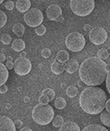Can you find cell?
<instances>
[{
	"instance_id": "cell-2",
	"label": "cell",
	"mask_w": 110,
	"mask_h": 131,
	"mask_svg": "<svg viewBox=\"0 0 110 131\" xmlns=\"http://www.w3.org/2000/svg\"><path fill=\"white\" fill-rule=\"evenodd\" d=\"M107 95L100 87L89 86L84 89L79 97V104L86 113L97 115L104 111Z\"/></svg>"
},
{
	"instance_id": "cell-36",
	"label": "cell",
	"mask_w": 110,
	"mask_h": 131,
	"mask_svg": "<svg viewBox=\"0 0 110 131\" xmlns=\"http://www.w3.org/2000/svg\"><path fill=\"white\" fill-rule=\"evenodd\" d=\"M105 108H106V111H107L108 112L110 113V98H109L108 100H107V102H106Z\"/></svg>"
},
{
	"instance_id": "cell-28",
	"label": "cell",
	"mask_w": 110,
	"mask_h": 131,
	"mask_svg": "<svg viewBox=\"0 0 110 131\" xmlns=\"http://www.w3.org/2000/svg\"><path fill=\"white\" fill-rule=\"evenodd\" d=\"M38 102H39V104H43V105H47L48 102H50V100H49V98L46 96V95H43V94H42L39 98H38Z\"/></svg>"
},
{
	"instance_id": "cell-3",
	"label": "cell",
	"mask_w": 110,
	"mask_h": 131,
	"mask_svg": "<svg viewBox=\"0 0 110 131\" xmlns=\"http://www.w3.org/2000/svg\"><path fill=\"white\" fill-rule=\"evenodd\" d=\"M32 118L38 125H47L54 119V110L48 104H38L33 109Z\"/></svg>"
},
{
	"instance_id": "cell-35",
	"label": "cell",
	"mask_w": 110,
	"mask_h": 131,
	"mask_svg": "<svg viewBox=\"0 0 110 131\" xmlns=\"http://www.w3.org/2000/svg\"><path fill=\"white\" fill-rule=\"evenodd\" d=\"M7 92V85H3L0 87V93H5Z\"/></svg>"
},
{
	"instance_id": "cell-33",
	"label": "cell",
	"mask_w": 110,
	"mask_h": 131,
	"mask_svg": "<svg viewBox=\"0 0 110 131\" xmlns=\"http://www.w3.org/2000/svg\"><path fill=\"white\" fill-rule=\"evenodd\" d=\"M5 66L8 70H11V69L14 68V63L12 62V61H7Z\"/></svg>"
},
{
	"instance_id": "cell-38",
	"label": "cell",
	"mask_w": 110,
	"mask_h": 131,
	"mask_svg": "<svg viewBox=\"0 0 110 131\" xmlns=\"http://www.w3.org/2000/svg\"><path fill=\"white\" fill-rule=\"evenodd\" d=\"M91 25H89V24H86L85 25V26H84V27H83V29H84V30H91Z\"/></svg>"
},
{
	"instance_id": "cell-18",
	"label": "cell",
	"mask_w": 110,
	"mask_h": 131,
	"mask_svg": "<svg viewBox=\"0 0 110 131\" xmlns=\"http://www.w3.org/2000/svg\"><path fill=\"white\" fill-rule=\"evenodd\" d=\"M81 131H108L105 127L102 126L100 125H96V124H93V125H87V127L81 130Z\"/></svg>"
},
{
	"instance_id": "cell-29",
	"label": "cell",
	"mask_w": 110,
	"mask_h": 131,
	"mask_svg": "<svg viewBox=\"0 0 110 131\" xmlns=\"http://www.w3.org/2000/svg\"><path fill=\"white\" fill-rule=\"evenodd\" d=\"M1 41L4 44H9L11 42V35H7V34L3 35L1 38Z\"/></svg>"
},
{
	"instance_id": "cell-1",
	"label": "cell",
	"mask_w": 110,
	"mask_h": 131,
	"mask_svg": "<svg viewBox=\"0 0 110 131\" xmlns=\"http://www.w3.org/2000/svg\"><path fill=\"white\" fill-rule=\"evenodd\" d=\"M106 62L97 57H91L84 60L79 67V76L85 84L89 86L100 85L106 80Z\"/></svg>"
},
{
	"instance_id": "cell-46",
	"label": "cell",
	"mask_w": 110,
	"mask_h": 131,
	"mask_svg": "<svg viewBox=\"0 0 110 131\" xmlns=\"http://www.w3.org/2000/svg\"><path fill=\"white\" fill-rule=\"evenodd\" d=\"M10 106H10V104H7V108H9V107H10Z\"/></svg>"
},
{
	"instance_id": "cell-8",
	"label": "cell",
	"mask_w": 110,
	"mask_h": 131,
	"mask_svg": "<svg viewBox=\"0 0 110 131\" xmlns=\"http://www.w3.org/2000/svg\"><path fill=\"white\" fill-rule=\"evenodd\" d=\"M32 64L26 57H19L14 62L15 72L19 75H26L30 72Z\"/></svg>"
},
{
	"instance_id": "cell-6",
	"label": "cell",
	"mask_w": 110,
	"mask_h": 131,
	"mask_svg": "<svg viewBox=\"0 0 110 131\" xmlns=\"http://www.w3.org/2000/svg\"><path fill=\"white\" fill-rule=\"evenodd\" d=\"M24 20L30 27H38L42 25L43 14L38 8H31L24 16Z\"/></svg>"
},
{
	"instance_id": "cell-9",
	"label": "cell",
	"mask_w": 110,
	"mask_h": 131,
	"mask_svg": "<svg viewBox=\"0 0 110 131\" xmlns=\"http://www.w3.org/2000/svg\"><path fill=\"white\" fill-rule=\"evenodd\" d=\"M46 14L49 20H56L62 14V10L60 6L56 5V4H51L47 7Z\"/></svg>"
},
{
	"instance_id": "cell-40",
	"label": "cell",
	"mask_w": 110,
	"mask_h": 131,
	"mask_svg": "<svg viewBox=\"0 0 110 131\" xmlns=\"http://www.w3.org/2000/svg\"><path fill=\"white\" fill-rule=\"evenodd\" d=\"M25 56H26V52H20V57H25Z\"/></svg>"
},
{
	"instance_id": "cell-37",
	"label": "cell",
	"mask_w": 110,
	"mask_h": 131,
	"mask_svg": "<svg viewBox=\"0 0 110 131\" xmlns=\"http://www.w3.org/2000/svg\"><path fill=\"white\" fill-rule=\"evenodd\" d=\"M7 58H6V56L3 54V53H0V62L1 63H3L4 61H5Z\"/></svg>"
},
{
	"instance_id": "cell-27",
	"label": "cell",
	"mask_w": 110,
	"mask_h": 131,
	"mask_svg": "<svg viewBox=\"0 0 110 131\" xmlns=\"http://www.w3.org/2000/svg\"><path fill=\"white\" fill-rule=\"evenodd\" d=\"M46 31H47V29L43 25H41V26H38L35 29V32L38 35H43L45 33H46Z\"/></svg>"
},
{
	"instance_id": "cell-10",
	"label": "cell",
	"mask_w": 110,
	"mask_h": 131,
	"mask_svg": "<svg viewBox=\"0 0 110 131\" xmlns=\"http://www.w3.org/2000/svg\"><path fill=\"white\" fill-rule=\"evenodd\" d=\"M0 131H16L15 123L7 116H0Z\"/></svg>"
},
{
	"instance_id": "cell-17",
	"label": "cell",
	"mask_w": 110,
	"mask_h": 131,
	"mask_svg": "<svg viewBox=\"0 0 110 131\" xmlns=\"http://www.w3.org/2000/svg\"><path fill=\"white\" fill-rule=\"evenodd\" d=\"M69 60V54L64 50L60 51L56 55V61H58L60 63H65Z\"/></svg>"
},
{
	"instance_id": "cell-34",
	"label": "cell",
	"mask_w": 110,
	"mask_h": 131,
	"mask_svg": "<svg viewBox=\"0 0 110 131\" xmlns=\"http://www.w3.org/2000/svg\"><path fill=\"white\" fill-rule=\"evenodd\" d=\"M23 125V123L21 121H20V120H16L15 121V125H16V128H20V127L22 126Z\"/></svg>"
},
{
	"instance_id": "cell-32",
	"label": "cell",
	"mask_w": 110,
	"mask_h": 131,
	"mask_svg": "<svg viewBox=\"0 0 110 131\" xmlns=\"http://www.w3.org/2000/svg\"><path fill=\"white\" fill-rule=\"evenodd\" d=\"M106 88L110 94V71L107 74V77H106Z\"/></svg>"
},
{
	"instance_id": "cell-14",
	"label": "cell",
	"mask_w": 110,
	"mask_h": 131,
	"mask_svg": "<svg viewBox=\"0 0 110 131\" xmlns=\"http://www.w3.org/2000/svg\"><path fill=\"white\" fill-rule=\"evenodd\" d=\"M8 75H9V74H8V71L6 66L0 62V87L4 85V84L7 82Z\"/></svg>"
},
{
	"instance_id": "cell-12",
	"label": "cell",
	"mask_w": 110,
	"mask_h": 131,
	"mask_svg": "<svg viewBox=\"0 0 110 131\" xmlns=\"http://www.w3.org/2000/svg\"><path fill=\"white\" fill-rule=\"evenodd\" d=\"M31 7L30 0H17L16 2V7L20 12H27Z\"/></svg>"
},
{
	"instance_id": "cell-45",
	"label": "cell",
	"mask_w": 110,
	"mask_h": 131,
	"mask_svg": "<svg viewBox=\"0 0 110 131\" xmlns=\"http://www.w3.org/2000/svg\"><path fill=\"white\" fill-rule=\"evenodd\" d=\"M107 52H108V54H110V48H108V49H107Z\"/></svg>"
},
{
	"instance_id": "cell-31",
	"label": "cell",
	"mask_w": 110,
	"mask_h": 131,
	"mask_svg": "<svg viewBox=\"0 0 110 131\" xmlns=\"http://www.w3.org/2000/svg\"><path fill=\"white\" fill-rule=\"evenodd\" d=\"M14 7H15V4H14V3L12 2V1H7L5 3V7H6L7 10L11 11V10L13 9Z\"/></svg>"
},
{
	"instance_id": "cell-21",
	"label": "cell",
	"mask_w": 110,
	"mask_h": 131,
	"mask_svg": "<svg viewBox=\"0 0 110 131\" xmlns=\"http://www.w3.org/2000/svg\"><path fill=\"white\" fill-rule=\"evenodd\" d=\"M54 105L57 109H64L66 106V101L64 100V98L61 97H58L56 98V100L54 102Z\"/></svg>"
},
{
	"instance_id": "cell-42",
	"label": "cell",
	"mask_w": 110,
	"mask_h": 131,
	"mask_svg": "<svg viewBox=\"0 0 110 131\" xmlns=\"http://www.w3.org/2000/svg\"><path fill=\"white\" fill-rule=\"evenodd\" d=\"M7 61H12V57H7Z\"/></svg>"
},
{
	"instance_id": "cell-22",
	"label": "cell",
	"mask_w": 110,
	"mask_h": 131,
	"mask_svg": "<svg viewBox=\"0 0 110 131\" xmlns=\"http://www.w3.org/2000/svg\"><path fill=\"white\" fill-rule=\"evenodd\" d=\"M77 93H78L77 88L75 87V86H73V85L68 86L67 90H66V94L69 97H76L77 95Z\"/></svg>"
},
{
	"instance_id": "cell-41",
	"label": "cell",
	"mask_w": 110,
	"mask_h": 131,
	"mask_svg": "<svg viewBox=\"0 0 110 131\" xmlns=\"http://www.w3.org/2000/svg\"><path fill=\"white\" fill-rule=\"evenodd\" d=\"M106 71L108 73L110 71V64H107V66H106Z\"/></svg>"
},
{
	"instance_id": "cell-7",
	"label": "cell",
	"mask_w": 110,
	"mask_h": 131,
	"mask_svg": "<svg viewBox=\"0 0 110 131\" xmlns=\"http://www.w3.org/2000/svg\"><path fill=\"white\" fill-rule=\"evenodd\" d=\"M108 38V34L106 30L102 27H95L91 30L89 33L90 41L95 45H100L104 43Z\"/></svg>"
},
{
	"instance_id": "cell-30",
	"label": "cell",
	"mask_w": 110,
	"mask_h": 131,
	"mask_svg": "<svg viewBox=\"0 0 110 131\" xmlns=\"http://www.w3.org/2000/svg\"><path fill=\"white\" fill-rule=\"evenodd\" d=\"M41 53H42V56L44 58H48V57H50L51 55V52L49 48H44Z\"/></svg>"
},
{
	"instance_id": "cell-19",
	"label": "cell",
	"mask_w": 110,
	"mask_h": 131,
	"mask_svg": "<svg viewBox=\"0 0 110 131\" xmlns=\"http://www.w3.org/2000/svg\"><path fill=\"white\" fill-rule=\"evenodd\" d=\"M100 121L104 125L110 127V113L107 111H103L100 114Z\"/></svg>"
},
{
	"instance_id": "cell-47",
	"label": "cell",
	"mask_w": 110,
	"mask_h": 131,
	"mask_svg": "<svg viewBox=\"0 0 110 131\" xmlns=\"http://www.w3.org/2000/svg\"><path fill=\"white\" fill-rule=\"evenodd\" d=\"M3 3V0H0V4H2Z\"/></svg>"
},
{
	"instance_id": "cell-5",
	"label": "cell",
	"mask_w": 110,
	"mask_h": 131,
	"mask_svg": "<svg viewBox=\"0 0 110 131\" xmlns=\"http://www.w3.org/2000/svg\"><path fill=\"white\" fill-rule=\"evenodd\" d=\"M85 44L86 39L84 35L77 31L70 33L65 39V45L68 49L74 52L82 50L85 47Z\"/></svg>"
},
{
	"instance_id": "cell-4",
	"label": "cell",
	"mask_w": 110,
	"mask_h": 131,
	"mask_svg": "<svg viewBox=\"0 0 110 131\" xmlns=\"http://www.w3.org/2000/svg\"><path fill=\"white\" fill-rule=\"evenodd\" d=\"M71 10L79 16H86L91 14L95 7L94 0H71Z\"/></svg>"
},
{
	"instance_id": "cell-25",
	"label": "cell",
	"mask_w": 110,
	"mask_h": 131,
	"mask_svg": "<svg viewBox=\"0 0 110 131\" xmlns=\"http://www.w3.org/2000/svg\"><path fill=\"white\" fill-rule=\"evenodd\" d=\"M108 55L109 54L107 52V49H105V48H101L97 52V57H99L100 59H102V60L107 59L108 57Z\"/></svg>"
},
{
	"instance_id": "cell-11",
	"label": "cell",
	"mask_w": 110,
	"mask_h": 131,
	"mask_svg": "<svg viewBox=\"0 0 110 131\" xmlns=\"http://www.w3.org/2000/svg\"><path fill=\"white\" fill-rule=\"evenodd\" d=\"M65 66V71L69 74H73L76 72L79 68L78 61L76 59H69L66 63L64 64Z\"/></svg>"
},
{
	"instance_id": "cell-39",
	"label": "cell",
	"mask_w": 110,
	"mask_h": 131,
	"mask_svg": "<svg viewBox=\"0 0 110 131\" xmlns=\"http://www.w3.org/2000/svg\"><path fill=\"white\" fill-rule=\"evenodd\" d=\"M20 131H33L30 128H29V127H24V128H22Z\"/></svg>"
},
{
	"instance_id": "cell-15",
	"label": "cell",
	"mask_w": 110,
	"mask_h": 131,
	"mask_svg": "<svg viewBox=\"0 0 110 131\" xmlns=\"http://www.w3.org/2000/svg\"><path fill=\"white\" fill-rule=\"evenodd\" d=\"M51 71L56 75H60L65 70V66L63 63L59 62L58 61H54L51 66Z\"/></svg>"
},
{
	"instance_id": "cell-43",
	"label": "cell",
	"mask_w": 110,
	"mask_h": 131,
	"mask_svg": "<svg viewBox=\"0 0 110 131\" xmlns=\"http://www.w3.org/2000/svg\"><path fill=\"white\" fill-rule=\"evenodd\" d=\"M63 20H64V18L62 17V16H60V17H59L58 19H57L56 20H59V21H62Z\"/></svg>"
},
{
	"instance_id": "cell-23",
	"label": "cell",
	"mask_w": 110,
	"mask_h": 131,
	"mask_svg": "<svg viewBox=\"0 0 110 131\" xmlns=\"http://www.w3.org/2000/svg\"><path fill=\"white\" fill-rule=\"evenodd\" d=\"M64 124V119L61 116H59L57 115L54 117L52 121V125L54 127H56V128H59V127H61L62 125Z\"/></svg>"
},
{
	"instance_id": "cell-26",
	"label": "cell",
	"mask_w": 110,
	"mask_h": 131,
	"mask_svg": "<svg viewBox=\"0 0 110 131\" xmlns=\"http://www.w3.org/2000/svg\"><path fill=\"white\" fill-rule=\"evenodd\" d=\"M7 17L6 13L3 11L0 10V28H2L5 26V24L7 23Z\"/></svg>"
},
{
	"instance_id": "cell-44",
	"label": "cell",
	"mask_w": 110,
	"mask_h": 131,
	"mask_svg": "<svg viewBox=\"0 0 110 131\" xmlns=\"http://www.w3.org/2000/svg\"><path fill=\"white\" fill-rule=\"evenodd\" d=\"M29 101H30L29 97H25V98H24V102H29Z\"/></svg>"
},
{
	"instance_id": "cell-13",
	"label": "cell",
	"mask_w": 110,
	"mask_h": 131,
	"mask_svg": "<svg viewBox=\"0 0 110 131\" xmlns=\"http://www.w3.org/2000/svg\"><path fill=\"white\" fill-rule=\"evenodd\" d=\"M59 131H81V129L75 122L68 121L62 125Z\"/></svg>"
},
{
	"instance_id": "cell-20",
	"label": "cell",
	"mask_w": 110,
	"mask_h": 131,
	"mask_svg": "<svg viewBox=\"0 0 110 131\" xmlns=\"http://www.w3.org/2000/svg\"><path fill=\"white\" fill-rule=\"evenodd\" d=\"M12 30H13L14 34L20 37V36H22L23 34L24 33V26L21 23H17V24L14 25L13 28H12Z\"/></svg>"
},
{
	"instance_id": "cell-24",
	"label": "cell",
	"mask_w": 110,
	"mask_h": 131,
	"mask_svg": "<svg viewBox=\"0 0 110 131\" xmlns=\"http://www.w3.org/2000/svg\"><path fill=\"white\" fill-rule=\"evenodd\" d=\"M43 95H46L49 98L50 102L54 100L55 95H56L54 90L51 89H44L43 91Z\"/></svg>"
},
{
	"instance_id": "cell-16",
	"label": "cell",
	"mask_w": 110,
	"mask_h": 131,
	"mask_svg": "<svg viewBox=\"0 0 110 131\" xmlns=\"http://www.w3.org/2000/svg\"><path fill=\"white\" fill-rule=\"evenodd\" d=\"M25 48V43L22 39H15L11 43V48L16 52H23Z\"/></svg>"
}]
</instances>
